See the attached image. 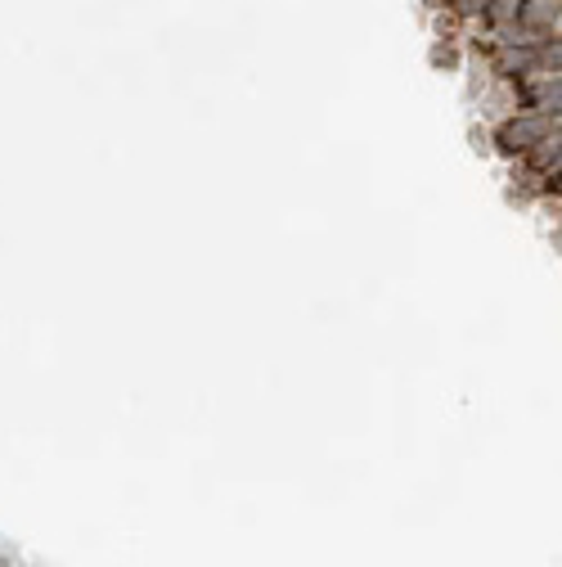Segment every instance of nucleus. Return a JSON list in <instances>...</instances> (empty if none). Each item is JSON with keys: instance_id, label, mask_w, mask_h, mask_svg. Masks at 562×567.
<instances>
[{"instance_id": "obj_1", "label": "nucleus", "mask_w": 562, "mask_h": 567, "mask_svg": "<svg viewBox=\"0 0 562 567\" xmlns=\"http://www.w3.org/2000/svg\"><path fill=\"white\" fill-rule=\"evenodd\" d=\"M544 122H508L504 131H499V144L504 149H526V144H540L544 140Z\"/></svg>"}]
</instances>
